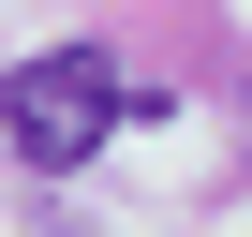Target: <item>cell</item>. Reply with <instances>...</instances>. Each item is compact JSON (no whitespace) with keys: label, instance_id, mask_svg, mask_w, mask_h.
<instances>
[{"label":"cell","instance_id":"cell-1","mask_svg":"<svg viewBox=\"0 0 252 237\" xmlns=\"http://www.w3.org/2000/svg\"><path fill=\"white\" fill-rule=\"evenodd\" d=\"M149 104H163V89H149V74H119L104 45H45V59H15V74H0V148H15V163H45V178H74L119 118H149Z\"/></svg>","mask_w":252,"mask_h":237}]
</instances>
